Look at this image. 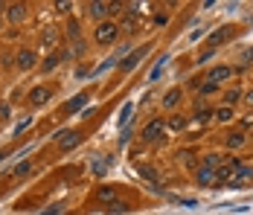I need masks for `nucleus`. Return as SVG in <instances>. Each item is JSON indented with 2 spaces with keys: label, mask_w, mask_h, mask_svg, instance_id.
Listing matches in <instances>:
<instances>
[{
  "label": "nucleus",
  "mask_w": 253,
  "mask_h": 215,
  "mask_svg": "<svg viewBox=\"0 0 253 215\" xmlns=\"http://www.w3.org/2000/svg\"><path fill=\"white\" fill-rule=\"evenodd\" d=\"M117 35H120V24H117V21H102V24H96V29H93V41L102 44V47L114 44Z\"/></svg>",
  "instance_id": "f257e3e1"
},
{
  "label": "nucleus",
  "mask_w": 253,
  "mask_h": 215,
  "mask_svg": "<svg viewBox=\"0 0 253 215\" xmlns=\"http://www.w3.org/2000/svg\"><path fill=\"white\" fill-rule=\"evenodd\" d=\"M163 128H166V125H163V120H152L146 128H143L140 140H143V143H157V140H160V134H163Z\"/></svg>",
  "instance_id": "f03ea898"
},
{
  "label": "nucleus",
  "mask_w": 253,
  "mask_h": 215,
  "mask_svg": "<svg viewBox=\"0 0 253 215\" xmlns=\"http://www.w3.org/2000/svg\"><path fill=\"white\" fill-rule=\"evenodd\" d=\"M26 3H12V6H6V21L12 26H18V24H24L26 21Z\"/></svg>",
  "instance_id": "7ed1b4c3"
},
{
  "label": "nucleus",
  "mask_w": 253,
  "mask_h": 215,
  "mask_svg": "<svg viewBox=\"0 0 253 215\" xmlns=\"http://www.w3.org/2000/svg\"><path fill=\"white\" fill-rule=\"evenodd\" d=\"M50 96H52V90H50V87L38 85V87H32V90H29V96H26V102H29V105H35V108H41V105H47V102H50Z\"/></svg>",
  "instance_id": "20e7f679"
},
{
  "label": "nucleus",
  "mask_w": 253,
  "mask_h": 215,
  "mask_svg": "<svg viewBox=\"0 0 253 215\" xmlns=\"http://www.w3.org/2000/svg\"><path fill=\"white\" fill-rule=\"evenodd\" d=\"M15 67H18V70H32V67H35V49H21V52H18V55H15Z\"/></svg>",
  "instance_id": "39448f33"
},
{
  "label": "nucleus",
  "mask_w": 253,
  "mask_h": 215,
  "mask_svg": "<svg viewBox=\"0 0 253 215\" xmlns=\"http://www.w3.org/2000/svg\"><path fill=\"white\" fill-rule=\"evenodd\" d=\"M149 49H152V47L146 44V47H140V49H134V52H128V58L120 64V67H123V70H134V67H137V64L146 58V52H149Z\"/></svg>",
  "instance_id": "423d86ee"
},
{
  "label": "nucleus",
  "mask_w": 253,
  "mask_h": 215,
  "mask_svg": "<svg viewBox=\"0 0 253 215\" xmlns=\"http://www.w3.org/2000/svg\"><path fill=\"white\" fill-rule=\"evenodd\" d=\"M87 15H90L93 21H99V24H102V21L111 15V3H99V0H96V3H90V6H87Z\"/></svg>",
  "instance_id": "0eeeda50"
},
{
  "label": "nucleus",
  "mask_w": 253,
  "mask_h": 215,
  "mask_svg": "<svg viewBox=\"0 0 253 215\" xmlns=\"http://www.w3.org/2000/svg\"><path fill=\"white\" fill-rule=\"evenodd\" d=\"M230 76H233V70H230V67H224V64H218V67H212V70H210V76H207V82L218 85V82H227Z\"/></svg>",
  "instance_id": "6e6552de"
},
{
  "label": "nucleus",
  "mask_w": 253,
  "mask_h": 215,
  "mask_svg": "<svg viewBox=\"0 0 253 215\" xmlns=\"http://www.w3.org/2000/svg\"><path fill=\"white\" fill-rule=\"evenodd\" d=\"M195 180H198L201 186H210V183L215 180V169H210V166H198V172H195Z\"/></svg>",
  "instance_id": "1a4fd4ad"
},
{
  "label": "nucleus",
  "mask_w": 253,
  "mask_h": 215,
  "mask_svg": "<svg viewBox=\"0 0 253 215\" xmlns=\"http://www.w3.org/2000/svg\"><path fill=\"white\" fill-rule=\"evenodd\" d=\"M55 140H58V145H61L64 151H67V148H73V145H79V140H82V134H79V131H70V134H58Z\"/></svg>",
  "instance_id": "9d476101"
},
{
  "label": "nucleus",
  "mask_w": 253,
  "mask_h": 215,
  "mask_svg": "<svg viewBox=\"0 0 253 215\" xmlns=\"http://www.w3.org/2000/svg\"><path fill=\"white\" fill-rule=\"evenodd\" d=\"M180 87H172V90H169V93L163 96V108H166V111H175L177 108V102H180Z\"/></svg>",
  "instance_id": "9b49d317"
},
{
  "label": "nucleus",
  "mask_w": 253,
  "mask_h": 215,
  "mask_svg": "<svg viewBox=\"0 0 253 215\" xmlns=\"http://www.w3.org/2000/svg\"><path fill=\"white\" fill-rule=\"evenodd\" d=\"M242 145H245V134H242V131L227 134V148H230V151H236V148H242Z\"/></svg>",
  "instance_id": "f8f14e48"
},
{
  "label": "nucleus",
  "mask_w": 253,
  "mask_h": 215,
  "mask_svg": "<svg viewBox=\"0 0 253 215\" xmlns=\"http://www.w3.org/2000/svg\"><path fill=\"white\" fill-rule=\"evenodd\" d=\"M84 102H87V93H79V96H73V99L67 102V108H64V111H67V114H76Z\"/></svg>",
  "instance_id": "ddd939ff"
},
{
  "label": "nucleus",
  "mask_w": 253,
  "mask_h": 215,
  "mask_svg": "<svg viewBox=\"0 0 253 215\" xmlns=\"http://www.w3.org/2000/svg\"><path fill=\"white\" fill-rule=\"evenodd\" d=\"M166 128H169V131H183V128H186V117H180V114H175V117H169V122H166Z\"/></svg>",
  "instance_id": "4468645a"
},
{
  "label": "nucleus",
  "mask_w": 253,
  "mask_h": 215,
  "mask_svg": "<svg viewBox=\"0 0 253 215\" xmlns=\"http://www.w3.org/2000/svg\"><path fill=\"white\" fill-rule=\"evenodd\" d=\"M58 61H61V55H58V52H52V55H47V58L41 61V70H44V73L55 70V67H58Z\"/></svg>",
  "instance_id": "2eb2a0df"
},
{
  "label": "nucleus",
  "mask_w": 253,
  "mask_h": 215,
  "mask_svg": "<svg viewBox=\"0 0 253 215\" xmlns=\"http://www.w3.org/2000/svg\"><path fill=\"white\" fill-rule=\"evenodd\" d=\"M239 99H242V90H239V87H233V90H227V93H224V105H227V108H233Z\"/></svg>",
  "instance_id": "dca6fc26"
},
{
  "label": "nucleus",
  "mask_w": 253,
  "mask_h": 215,
  "mask_svg": "<svg viewBox=\"0 0 253 215\" xmlns=\"http://www.w3.org/2000/svg\"><path fill=\"white\" fill-rule=\"evenodd\" d=\"M212 117H215L218 122H230V120H233V108H227V105H224V108H218Z\"/></svg>",
  "instance_id": "f3484780"
},
{
  "label": "nucleus",
  "mask_w": 253,
  "mask_h": 215,
  "mask_svg": "<svg viewBox=\"0 0 253 215\" xmlns=\"http://www.w3.org/2000/svg\"><path fill=\"white\" fill-rule=\"evenodd\" d=\"M180 163H183V166H195V148H183Z\"/></svg>",
  "instance_id": "a211bd4d"
},
{
  "label": "nucleus",
  "mask_w": 253,
  "mask_h": 215,
  "mask_svg": "<svg viewBox=\"0 0 253 215\" xmlns=\"http://www.w3.org/2000/svg\"><path fill=\"white\" fill-rule=\"evenodd\" d=\"M227 32H230V29H218V32H215V35H212V38H210V41H207V44H210V49L215 47V44H221V41H224V38H227Z\"/></svg>",
  "instance_id": "6ab92c4d"
},
{
  "label": "nucleus",
  "mask_w": 253,
  "mask_h": 215,
  "mask_svg": "<svg viewBox=\"0 0 253 215\" xmlns=\"http://www.w3.org/2000/svg\"><path fill=\"white\" fill-rule=\"evenodd\" d=\"M140 174H143L146 180H152V183H157V172H154L152 166H140Z\"/></svg>",
  "instance_id": "aec40b11"
},
{
  "label": "nucleus",
  "mask_w": 253,
  "mask_h": 215,
  "mask_svg": "<svg viewBox=\"0 0 253 215\" xmlns=\"http://www.w3.org/2000/svg\"><path fill=\"white\" fill-rule=\"evenodd\" d=\"M41 41H44V47H52V44H55V29H44Z\"/></svg>",
  "instance_id": "412c9836"
},
{
  "label": "nucleus",
  "mask_w": 253,
  "mask_h": 215,
  "mask_svg": "<svg viewBox=\"0 0 253 215\" xmlns=\"http://www.w3.org/2000/svg\"><path fill=\"white\" fill-rule=\"evenodd\" d=\"M210 117H212V111H210V108H198V111H195V122H207Z\"/></svg>",
  "instance_id": "4be33fe9"
},
{
  "label": "nucleus",
  "mask_w": 253,
  "mask_h": 215,
  "mask_svg": "<svg viewBox=\"0 0 253 215\" xmlns=\"http://www.w3.org/2000/svg\"><path fill=\"white\" fill-rule=\"evenodd\" d=\"M218 163H221V157H218V154H207V157H204V166H210V169H215Z\"/></svg>",
  "instance_id": "5701e85b"
},
{
  "label": "nucleus",
  "mask_w": 253,
  "mask_h": 215,
  "mask_svg": "<svg viewBox=\"0 0 253 215\" xmlns=\"http://www.w3.org/2000/svg\"><path fill=\"white\" fill-rule=\"evenodd\" d=\"M218 90V85H212V82H204L201 85V96H210V93H215Z\"/></svg>",
  "instance_id": "b1692460"
},
{
  "label": "nucleus",
  "mask_w": 253,
  "mask_h": 215,
  "mask_svg": "<svg viewBox=\"0 0 253 215\" xmlns=\"http://www.w3.org/2000/svg\"><path fill=\"white\" fill-rule=\"evenodd\" d=\"M131 111H134V105L128 102L126 108H123V114H120V125H126V122H128V117H131Z\"/></svg>",
  "instance_id": "393cba45"
},
{
  "label": "nucleus",
  "mask_w": 253,
  "mask_h": 215,
  "mask_svg": "<svg viewBox=\"0 0 253 215\" xmlns=\"http://www.w3.org/2000/svg\"><path fill=\"white\" fill-rule=\"evenodd\" d=\"M111 198H114V189H111V186H102V189H99V201H105V204H108Z\"/></svg>",
  "instance_id": "a878e982"
},
{
  "label": "nucleus",
  "mask_w": 253,
  "mask_h": 215,
  "mask_svg": "<svg viewBox=\"0 0 253 215\" xmlns=\"http://www.w3.org/2000/svg\"><path fill=\"white\" fill-rule=\"evenodd\" d=\"M123 29H128V32H134V29H137V21H134V18L128 15L126 21H123Z\"/></svg>",
  "instance_id": "bb28decb"
},
{
  "label": "nucleus",
  "mask_w": 253,
  "mask_h": 215,
  "mask_svg": "<svg viewBox=\"0 0 253 215\" xmlns=\"http://www.w3.org/2000/svg\"><path fill=\"white\" fill-rule=\"evenodd\" d=\"M26 172H29V163H26V160H24V163H18V166H15V174H21V177H24Z\"/></svg>",
  "instance_id": "cd10ccee"
},
{
  "label": "nucleus",
  "mask_w": 253,
  "mask_h": 215,
  "mask_svg": "<svg viewBox=\"0 0 253 215\" xmlns=\"http://www.w3.org/2000/svg\"><path fill=\"white\" fill-rule=\"evenodd\" d=\"M58 213H61V204H55V207H50L47 213H41V215H58Z\"/></svg>",
  "instance_id": "c85d7f7f"
},
{
  "label": "nucleus",
  "mask_w": 253,
  "mask_h": 215,
  "mask_svg": "<svg viewBox=\"0 0 253 215\" xmlns=\"http://www.w3.org/2000/svg\"><path fill=\"white\" fill-rule=\"evenodd\" d=\"M55 9L58 12H67V9H73V3H55Z\"/></svg>",
  "instance_id": "c756f323"
},
{
  "label": "nucleus",
  "mask_w": 253,
  "mask_h": 215,
  "mask_svg": "<svg viewBox=\"0 0 253 215\" xmlns=\"http://www.w3.org/2000/svg\"><path fill=\"white\" fill-rule=\"evenodd\" d=\"M245 102H248V105L253 108V90H248V93H245Z\"/></svg>",
  "instance_id": "7c9ffc66"
},
{
  "label": "nucleus",
  "mask_w": 253,
  "mask_h": 215,
  "mask_svg": "<svg viewBox=\"0 0 253 215\" xmlns=\"http://www.w3.org/2000/svg\"><path fill=\"white\" fill-rule=\"evenodd\" d=\"M248 61H253V49H251V52H248Z\"/></svg>",
  "instance_id": "2f4dec72"
},
{
  "label": "nucleus",
  "mask_w": 253,
  "mask_h": 215,
  "mask_svg": "<svg viewBox=\"0 0 253 215\" xmlns=\"http://www.w3.org/2000/svg\"><path fill=\"white\" fill-rule=\"evenodd\" d=\"M3 157H6V151H0V160H3Z\"/></svg>",
  "instance_id": "473e14b6"
}]
</instances>
